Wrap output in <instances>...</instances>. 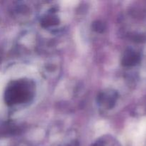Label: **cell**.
<instances>
[{"instance_id":"obj_2","label":"cell","mask_w":146,"mask_h":146,"mask_svg":"<svg viewBox=\"0 0 146 146\" xmlns=\"http://www.w3.org/2000/svg\"><path fill=\"white\" fill-rule=\"evenodd\" d=\"M140 61V55L133 50H128L125 51L123 57V64L126 66H132L138 64Z\"/></svg>"},{"instance_id":"obj_6","label":"cell","mask_w":146,"mask_h":146,"mask_svg":"<svg viewBox=\"0 0 146 146\" xmlns=\"http://www.w3.org/2000/svg\"><path fill=\"white\" fill-rule=\"evenodd\" d=\"M94 25H95V29L96 31H98L99 29V31H102V30L104 29V26L103 25V24L101 22H96V23H94Z\"/></svg>"},{"instance_id":"obj_5","label":"cell","mask_w":146,"mask_h":146,"mask_svg":"<svg viewBox=\"0 0 146 146\" xmlns=\"http://www.w3.org/2000/svg\"><path fill=\"white\" fill-rule=\"evenodd\" d=\"M42 23L44 24V27H50V26L55 25L56 24H57V21L55 17H48L44 19Z\"/></svg>"},{"instance_id":"obj_4","label":"cell","mask_w":146,"mask_h":146,"mask_svg":"<svg viewBox=\"0 0 146 146\" xmlns=\"http://www.w3.org/2000/svg\"><path fill=\"white\" fill-rule=\"evenodd\" d=\"M94 146H118L111 139H103L97 142Z\"/></svg>"},{"instance_id":"obj_3","label":"cell","mask_w":146,"mask_h":146,"mask_svg":"<svg viewBox=\"0 0 146 146\" xmlns=\"http://www.w3.org/2000/svg\"><path fill=\"white\" fill-rule=\"evenodd\" d=\"M115 96H114L112 95L111 94H104V95H102L100 97L101 102L102 103V104H107L106 106L109 107L113 106V104H114V102H115Z\"/></svg>"},{"instance_id":"obj_1","label":"cell","mask_w":146,"mask_h":146,"mask_svg":"<svg viewBox=\"0 0 146 146\" xmlns=\"http://www.w3.org/2000/svg\"><path fill=\"white\" fill-rule=\"evenodd\" d=\"M34 92L33 82L29 80H18L11 83L5 92V101L11 106L24 104L31 99Z\"/></svg>"}]
</instances>
